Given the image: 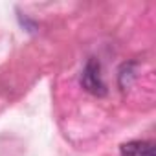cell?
<instances>
[{
    "instance_id": "6da1fadb",
    "label": "cell",
    "mask_w": 156,
    "mask_h": 156,
    "mask_svg": "<svg viewBox=\"0 0 156 156\" xmlns=\"http://www.w3.org/2000/svg\"><path fill=\"white\" fill-rule=\"evenodd\" d=\"M81 87L94 96L107 94V87L101 77V64L98 59H88V62L85 64L83 73H81Z\"/></svg>"
},
{
    "instance_id": "7a4b0ae2",
    "label": "cell",
    "mask_w": 156,
    "mask_h": 156,
    "mask_svg": "<svg viewBox=\"0 0 156 156\" xmlns=\"http://www.w3.org/2000/svg\"><path fill=\"white\" fill-rule=\"evenodd\" d=\"M121 156H154V143L145 140H132L121 145Z\"/></svg>"
}]
</instances>
